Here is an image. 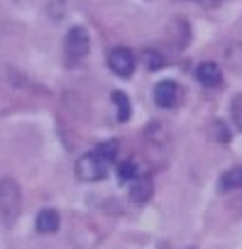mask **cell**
I'll return each mask as SVG.
<instances>
[{
    "label": "cell",
    "instance_id": "1",
    "mask_svg": "<svg viewBox=\"0 0 242 249\" xmlns=\"http://www.w3.org/2000/svg\"><path fill=\"white\" fill-rule=\"evenodd\" d=\"M22 213V188L15 178H0V217L5 225H13Z\"/></svg>",
    "mask_w": 242,
    "mask_h": 249
},
{
    "label": "cell",
    "instance_id": "2",
    "mask_svg": "<svg viewBox=\"0 0 242 249\" xmlns=\"http://www.w3.org/2000/svg\"><path fill=\"white\" fill-rule=\"evenodd\" d=\"M108 161L93 149L88 154H83L78 161H76V178L83 181V183H95V181H103L108 176Z\"/></svg>",
    "mask_w": 242,
    "mask_h": 249
},
{
    "label": "cell",
    "instance_id": "3",
    "mask_svg": "<svg viewBox=\"0 0 242 249\" xmlns=\"http://www.w3.org/2000/svg\"><path fill=\"white\" fill-rule=\"evenodd\" d=\"M91 52V37H88V30L76 25L66 32V39H64V54H66V61L69 64H78L88 56Z\"/></svg>",
    "mask_w": 242,
    "mask_h": 249
},
{
    "label": "cell",
    "instance_id": "4",
    "mask_svg": "<svg viewBox=\"0 0 242 249\" xmlns=\"http://www.w3.org/2000/svg\"><path fill=\"white\" fill-rule=\"evenodd\" d=\"M108 66H110V71H112L115 76L130 78V76L135 73L137 56H135L132 49H128V47H115V49H110V54H108Z\"/></svg>",
    "mask_w": 242,
    "mask_h": 249
},
{
    "label": "cell",
    "instance_id": "5",
    "mask_svg": "<svg viewBox=\"0 0 242 249\" xmlns=\"http://www.w3.org/2000/svg\"><path fill=\"white\" fill-rule=\"evenodd\" d=\"M184 100V88L176 81H159L154 86V103L164 110H174L179 107Z\"/></svg>",
    "mask_w": 242,
    "mask_h": 249
},
{
    "label": "cell",
    "instance_id": "6",
    "mask_svg": "<svg viewBox=\"0 0 242 249\" xmlns=\"http://www.w3.org/2000/svg\"><path fill=\"white\" fill-rule=\"evenodd\" d=\"M117 176L123 181H135V178L149 176V164L145 159H140V157H130V159L117 164Z\"/></svg>",
    "mask_w": 242,
    "mask_h": 249
},
{
    "label": "cell",
    "instance_id": "7",
    "mask_svg": "<svg viewBox=\"0 0 242 249\" xmlns=\"http://www.w3.org/2000/svg\"><path fill=\"white\" fill-rule=\"evenodd\" d=\"M35 227L39 234H54L61 227V213L56 208H42L35 217Z\"/></svg>",
    "mask_w": 242,
    "mask_h": 249
},
{
    "label": "cell",
    "instance_id": "8",
    "mask_svg": "<svg viewBox=\"0 0 242 249\" xmlns=\"http://www.w3.org/2000/svg\"><path fill=\"white\" fill-rule=\"evenodd\" d=\"M196 78L205 88H218L223 83V69L215 61H201L196 66Z\"/></svg>",
    "mask_w": 242,
    "mask_h": 249
},
{
    "label": "cell",
    "instance_id": "9",
    "mask_svg": "<svg viewBox=\"0 0 242 249\" xmlns=\"http://www.w3.org/2000/svg\"><path fill=\"white\" fill-rule=\"evenodd\" d=\"M154 196V181L149 176H142V178H135L130 181V188H128V198L132 203H149Z\"/></svg>",
    "mask_w": 242,
    "mask_h": 249
},
{
    "label": "cell",
    "instance_id": "10",
    "mask_svg": "<svg viewBox=\"0 0 242 249\" xmlns=\"http://www.w3.org/2000/svg\"><path fill=\"white\" fill-rule=\"evenodd\" d=\"M145 137H147V142H149L152 149H167V144H169V135H167V130H164V124H162V122H152V124H147Z\"/></svg>",
    "mask_w": 242,
    "mask_h": 249
},
{
    "label": "cell",
    "instance_id": "11",
    "mask_svg": "<svg viewBox=\"0 0 242 249\" xmlns=\"http://www.w3.org/2000/svg\"><path fill=\"white\" fill-rule=\"evenodd\" d=\"M220 188L223 191H237L242 188V164L240 166H232L227 171H223L220 176Z\"/></svg>",
    "mask_w": 242,
    "mask_h": 249
},
{
    "label": "cell",
    "instance_id": "12",
    "mask_svg": "<svg viewBox=\"0 0 242 249\" xmlns=\"http://www.w3.org/2000/svg\"><path fill=\"white\" fill-rule=\"evenodd\" d=\"M110 100H112V105H115V110H117V120H120V122L130 120L132 105H130V98H128V95H125L123 90H112Z\"/></svg>",
    "mask_w": 242,
    "mask_h": 249
},
{
    "label": "cell",
    "instance_id": "13",
    "mask_svg": "<svg viewBox=\"0 0 242 249\" xmlns=\"http://www.w3.org/2000/svg\"><path fill=\"white\" fill-rule=\"evenodd\" d=\"M225 61H227V66L232 71L242 73V42H235V44H230L225 49Z\"/></svg>",
    "mask_w": 242,
    "mask_h": 249
},
{
    "label": "cell",
    "instance_id": "14",
    "mask_svg": "<svg viewBox=\"0 0 242 249\" xmlns=\"http://www.w3.org/2000/svg\"><path fill=\"white\" fill-rule=\"evenodd\" d=\"M208 135H210V140H213V142H220V144H227V142H230V137H232V132L227 130V124H225L223 120H213V122H210Z\"/></svg>",
    "mask_w": 242,
    "mask_h": 249
},
{
    "label": "cell",
    "instance_id": "15",
    "mask_svg": "<svg viewBox=\"0 0 242 249\" xmlns=\"http://www.w3.org/2000/svg\"><path fill=\"white\" fill-rule=\"evenodd\" d=\"M95 152L108 161V164H112L117 157H120V142L117 140H108V142H100L98 147H95Z\"/></svg>",
    "mask_w": 242,
    "mask_h": 249
},
{
    "label": "cell",
    "instance_id": "16",
    "mask_svg": "<svg viewBox=\"0 0 242 249\" xmlns=\"http://www.w3.org/2000/svg\"><path fill=\"white\" fill-rule=\"evenodd\" d=\"M142 61H145L147 71H159V69L167 64V59H164L162 52H157V49H145V52H142Z\"/></svg>",
    "mask_w": 242,
    "mask_h": 249
},
{
    "label": "cell",
    "instance_id": "17",
    "mask_svg": "<svg viewBox=\"0 0 242 249\" xmlns=\"http://www.w3.org/2000/svg\"><path fill=\"white\" fill-rule=\"evenodd\" d=\"M230 120L235 124V130L242 132V93L232 95V100H230Z\"/></svg>",
    "mask_w": 242,
    "mask_h": 249
},
{
    "label": "cell",
    "instance_id": "18",
    "mask_svg": "<svg viewBox=\"0 0 242 249\" xmlns=\"http://www.w3.org/2000/svg\"><path fill=\"white\" fill-rule=\"evenodd\" d=\"M196 3L201 5V8H208V10H213V8H218V5H223L225 0H196Z\"/></svg>",
    "mask_w": 242,
    "mask_h": 249
},
{
    "label": "cell",
    "instance_id": "19",
    "mask_svg": "<svg viewBox=\"0 0 242 249\" xmlns=\"http://www.w3.org/2000/svg\"><path fill=\"white\" fill-rule=\"evenodd\" d=\"M181 3H184V0H181Z\"/></svg>",
    "mask_w": 242,
    "mask_h": 249
}]
</instances>
